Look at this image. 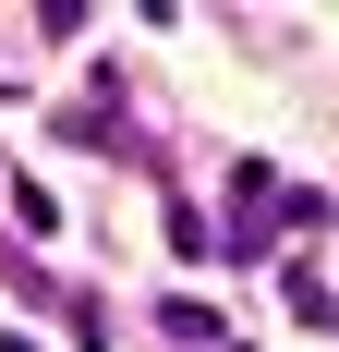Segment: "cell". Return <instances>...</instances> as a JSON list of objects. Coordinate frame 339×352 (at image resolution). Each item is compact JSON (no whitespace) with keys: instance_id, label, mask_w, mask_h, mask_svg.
<instances>
[]
</instances>
